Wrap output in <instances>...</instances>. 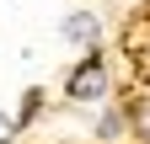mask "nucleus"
<instances>
[{"mask_svg":"<svg viewBox=\"0 0 150 144\" xmlns=\"http://www.w3.org/2000/svg\"><path fill=\"white\" fill-rule=\"evenodd\" d=\"M38 107H43V91H38V85H32V91L22 96V117H16V128H22V123H32V117H38Z\"/></svg>","mask_w":150,"mask_h":144,"instance_id":"nucleus-5","label":"nucleus"},{"mask_svg":"<svg viewBox=\"0 0 150 144\" xmlns=\"http://www.w3.org/2000/svg\"><path fill=\"white\" fill-rule=\"evenodd\" d=\"M123 128H129V117H123V112H102V117H97V139H118Z\"/></svg>","mask_w":150,"mask_h":144,"instance_id":"nucleus-4","label":"nucleus"},{"mask_svg":"<svg viewBox=\"0 0 150 144\" xmlns=\"http://www.w3.org/2000/svg\"><path fill=\"white\" fill-rule=\"evenodd\" d=\"M64 91H70L75 101H97V96L107 91V69H102V53H97V48H86V59L70 69Z\"/></svg>","mask_w":150,"mask_h":144,"instance_id":"nucleus-1","label":"nucleus"},{"mask_svg":"<svg viewBox=\"0 0 150 144\" xmlns=\"http://www.w3.org/2000/svg\"><path fill=\"white\" fill-rule=\"evenodd\" d=\"M16 139V117H6V112H0V144H11Z\"/></svg>","mask_w":150,"mask_h":144,"instance_id":"nucleus-6","label":"nucleus"},{"mask_svg":"<svg viewBox=\"0 0 150 144\" xmlns=\"http://www.w3.org/2000/svg\"><path fill=\"white\" fill-rule=\"evenodd\" d=\"M59 32H64L70 43H81V48H97V38H102V22H97L91 11H70L64 22H59Z\"/></svg>","mask_w":150,"mask_h":144,"instance_id":"nucleus-2","label":"nucleus"},{"mask_svg":"<svg viewBox=\"0 0 150 144\" xmlns=\"http://www.w3.org/2000/svg\"><path fill=\"white\" fill-rule=\"evenodd\" d=\"M129 128H134V139L150 144V96H139L134 107H129Z\"/></svg>","mask_w":150,"mask_h":144,"instance_id":"nucleus-3","label":"nucleus"}]
</instances>
